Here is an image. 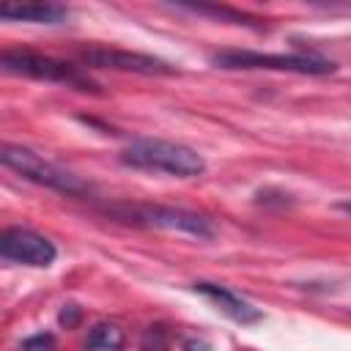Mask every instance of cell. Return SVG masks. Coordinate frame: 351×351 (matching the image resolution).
I'll return each mask as SVG.
<instances>
[{"label":"cell","mask_w":351,"mask_h":351,"mask_svg":"<svg viewBox=\"0 0 351 351\" xmlns=\"http://www.w3.org/2000/svg\"><path fill=\"white\" fill-rule=\"evenodd\" d=\"M118 159L126 167L167 173V176H176V178H195L206 170L203 154H197L192 145H184V143H176V140H159V137L132 140L118 154Z\"/></svg>","instance_id":"6da1fadb"},{"label":"cell","mask_w":351,"mask_h":351,"mask_svg":"<svg viewBox=\"0 0 351 351\" xmlns=\"http://www.w3.org/2000/svg\"><path fill=\"white\" fill-rule=\"evenodd\" d=\"M0 74H14V77H27V80H41V82H58V85L85 90V93H101V85L88 71H82L80 66H71L66 60H58L52 55L25 49V47L0 49Z\"/></svg>","instance_id":"7a4b0ae2"},{"label":"cell","mask_w":351,"mask_h":351,"mask_svg":"<svg viewBox=\"0 0 351 351\" xmlns=\"http://www.w3.org/2000/svg\"><path fill=\"white\" fill-rule=\"evenodd\" d=\"M0 167L14 170L16 176H22L30 184H38L44 189L69 195V197H82L90 192V181H85L82 176L44 159L41 154L16 145V143H0Z\"/></svg>","instance_id":"3957f363"},{"label":"cell","mask_w":351,"mask_h":351,"mask_svg":"<svg viewBox=\"0 0 351 351\" xmlns=\"http://www.w3.org/2000/svg\"><path fill=\"white\" fill-rule=\"evenodd\" d=\"M107 214H112L121 222L140 225V228H159L170 233H186L195 239H214L217 228L208 217L178 208V206H162V203H115L107 206Z\"/></svg>","instance_id":"277c9868"},{"label":"cell","mask_w":351,"mask_h":351,"mask_svg":"<svg viewBox=\"0 0 351 351\" xmlns=\"http://www.w3.org/2000/svg\"><path fill=\"white\" fill-rule=\"evenodd\" d=\"M217 69H266V71H291V74H332L337 71L335 60L318 55H282V52H255V49H219L211 52Z\"/></svg>","instance_id":"5b68a950"},{"label":"cell","mask_w":351,"mask_h":351,"mask_svg":"<svg viewBox=\"0 0 351 351\" xmlns=\"http://www.w3.org/2000/svg\"><path fill=\"white\" fill-rule=\"evenodd\" d=\"M80 60L93 69H112V71H132V74H145V77H173L178 69L156 55L145 52H132V49H118V47H82Z\"/></svg>","instance_id":"8992f818"},{"label":"cell","mask_w":351,"mask_h":351,"mask_svg":"<svg viewBox=\"0 0 351 351\" xmlns=\"http://www.w3.org/2000/svg\"><path fill=\"white\" fill-rule=\"evenodd\" d=\"M0 258L47 269L55 263L58 250L47 236H41L30 228H5V230H0Z\"/></svg>","instance_id":"52a82bcc"},{"label":"cell","mask_w":351,"mask_h":351,"mask_svg":"<svg viewBox=\"0 0 351 351\" xmlns=\"http://www.w3.org/2000/svg\"><path fill=\"white\" fill-rule=\"evenodd\" d=\"M192 291L206 296L208 302L217 304L219 313H225L228 318H233L236 324H258L263 318V313L250 304L247 299H241L236 291H230L228 285H219V282H208V280H200V282H192Z\"/></svg>","instance_id":"ba28073f"},{"label":"cell","mask_w":351,"mask_h":351,"mask_svg":"<svg viewBox=\"0 0 351 351\" xmlns=\"http://www.w3.org/2000/svg\"><path fill=\"white\" fill-rule=\"evenodd\" d=\"M69 8L60 3H38V0H3L0 22H27V25H60L69 19Z\"/></svg>","instance_id":"9c48e42d"},{"label":"cell","mask_w":351,"mask_h":351,"mask_svg":"<svg viewBox=\"0 0 351 351\" xmlns=\"http://www.w3.org/2000/svg\"><path fill=\"white\" fill-rule=\"evenodd\" d=\"M82 346H85V351H121V346H123V332H121L115 324L101 321V324H96V326L88 329Z\"/></svg>","instance_id":"30bf717a"},{"label":"cell","mask_w":351,"mask_h":351,"mask_svg":"<svg viewBox=\"0 0 351 351\" xmlns=\"http://www.w3.org/2000/svg\"><path fill=\"white\" fill-rule=\"evenodd\" d=\"M181 8L195 11V14H206V16H219V19H228L233 25H252V22H258V19H252V16L241 14V11H233L228 5H181Z\"/></svg>","instance_id":"8fae6325"},{"label":"cell","mask_w":351,"mask_h":351,"mask_svg":"<svg viewBox=\"0 0 351 351\" xmlns=\"http://www.w3.org/2000/svg\"><path fill=\"white\" fill-rule=\"evenodd\" d=\"M143 351H167V329L165 326H148L143 335Z\"/></svg>","instance_id":"7c38bea8"},{"label":"cell","mask_w":351,"mask_h":351,"mask_svg":"<svg viewBox=\"0 0 351 351\" xmlns=\"http://www.w3.org/2000/svg\"><path fill=\"white\" fill-rule=\"evenodd\" d=\"M55 346H58V340L52 332H38V335L25 337L19 351H55Z\"/></svg>","instance_id":"4fadbf2b"},{"label":"cell","mask_w":351,"mask_h":351,"mask_svg":"<svg viewBox=\"0 0 351 351\" xmlns=\"http://www.w3.org/2000/svg\"><path fill=\"white\" fill-rule=\"evenodd\" d=\"M80 318H82V307L80 304H63V310L58 315L60 326H66V329H74L80 324Z\"/></svg>","instance_id":"5bb4252c"}]
</instances>
